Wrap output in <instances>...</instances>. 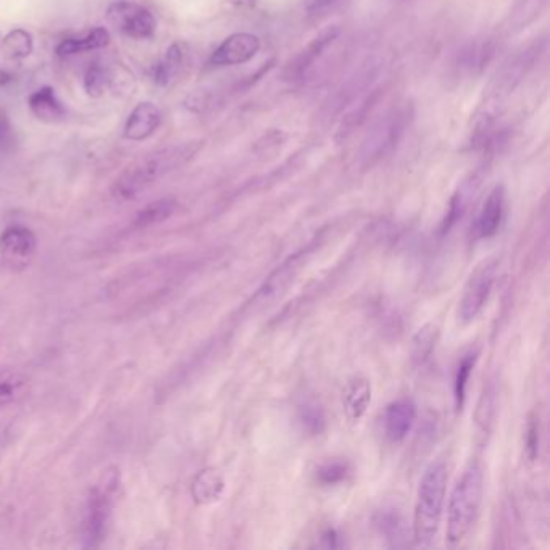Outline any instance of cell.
I'll return each mask as SVG.
<instances>
[{
  "instance_id": "cell-1",
  "label": "cell",
  "mask_w": 550,
  "mask_h": 550,
  "mask_svg": "<svg viewBox=\"0 0 550 550\" xmlns=\"http://www.w3.org/2000/svg\"><path fill=\"white\" fill-rule=\"evenodd\" d=\"M483 497V467L478 460L471 459L450 492L447 505V546L459 547L470 536L480 518Z\"/></svg>"
},
{
  "instance_id": "cell-2",
  "label": "cell",
  "mask_w": 550,
  "mask_h": 550,
  "mask_svg": "<svg viewBox=\"0 0 550 550\" xmlns=\"http://www.w3.org/2000/svg\"><path fill=\"white\" fill-rule=\"evenodd\" d=\"M200 147V141L184 142L178 146L163 147L146 155L118 178L113 186V196L120 200L138 197L142 191H146L167 173L189 162L199 152Z\"/></svg>"
},
{
  "instance_id": "cell-3",
  "label": "cell",
  "mask_w": 550,
  "mask_h": 550,
  "mask_svg": "<svg viewBox=\"0 0 550 550\" xmlns=\"http://www.w3.org/2000/svg\"><path fill=\"white\" fill-rule=\"evenodd\" d=\"M447 471L446 460L438 459L431 462L423 473L413 510V539L417 546H431L438 536L446 502Z\"/></svg>"
},
{
  "instance_id": "cell-4",
  "label": "cell",
  "mask_w": 550,
  "mask_h": 550,
  "mask_svg": "<svg viewBox=\"0 0 550 550\" xmlns=\"http://www.w3.org/2000/svg\"><path fill=\"white\" fill-rule=\"evenodd\" d=\"M410 120L412 107L409 105H399L384 112L363 138L359 150V160L363 167H373L394 150L405 130L409 128Z\"/></svg>"
},
{
  "instance_id": "cell-5",
  "label": "cell",
  "mask_w": 550,
  "mask_h": 550,
  "mask_svg": "<svg viewBox=\"0 0 550 550\" xmlns=\"http://www.w3.org/2000/svg\"><path fill=\"white\" fill-rule=\"evenodd\" d=\"M497 271H499L497 257L481 260L475 270L471 271L470 278H468L459 300V310H457L459 321L467 325L480 317L484 307L488 305L492 289L496 284Z\"/></svg>"
},
{
  "instance_id": "cell-6",
  "label": "cell",
  "mask_w": 550,
  "mask_h": 550,
  "mask_svg": "<svg viewBox=\"0 0 550 550\" xmlns=\"http://www.w3.org/2000/svg\"><path fill=\"white\" fill-rule=\"evenodd\" d=\"M107 20L115 30L134 39L152 38L157 30L154 15L142 5L120 0L110 5Z\"/></svg>"
},
{
  "instance_id": "cell-7",
  "label": "cell",
  "mask_w": 550,
  "mask_h": 550,
  "mask_svg": "<svg viewBox=\"0 0 550 550\" xmlns=\"http://www.w3.org/2000/svg\"><path fill=\"white\" fill-rule=\"evenodd\" d=\"M536 55H539V46L523 47L515 52V55L510 57L497 71L496 78L491 84V96L499 100L509 96L510 92L517 88L526 73L533 67Z\"/></svg>"
},
{
  "instance_id": "cell-8",
  "label": "cell",
  "mask_w": 550,
  "mask_h": 550,
  "mask_svg": "<svg viewBox=\"0 0 550 550\" xmlns=\"http://www.w3.org/2000/svg\"><path fill=\"white\" fill-rule=\"evenodd\" d=\"M262 41L259 36L252 33L231 34L221 42L218 49L210 57L209 65L212 67H233L241 63L249 62L259 54Z\"/></svg>"
},
{
  "instance_id": "cell-9",
  "label": "cell",
  "mask_w": 550,
  "mask_h": 550,
  "mask_svg": "<svg viewBox=\"0 0 550 550\" xmlns=\"http://www.w3.org/2000/svg\"><path fill=\"white\" fill-rule=\"evenodd\" d=\"M36 236L26 226H9L0 234V255L9 267H26L36 252Z\"/></svg>"
},
{
  "instance_id": "cell-10",
  "label": "cell",
  "mask_w": 550,
  "mask_h": 550,
  "mask_svg": "<svg viewBox=\"0 0 550 550\" xmlns=\"http://www.w3.org/2000/svg\"><path fill=\"white\" fill-rule=\"evenodd\" d=\"M110 510H112V499L107 489L96 488L89 496L84 513V539L86 546L97 547L104 541L109 523Z\"/></svg>"
},
{
  "instance_id": "cell-11",
  "label": "cell",
  "mask_w": 550,
  "mask_h": 550,
  "mask_svg": "<svg viewBox=\"0 0 550 550\" xmlns=\"http://www.w3.org/2000/svg\"><path fill=\"white\" fill-rule=\"evenodd\" d=\"M505 218V189L496 186L484 200L475 223H473V238L476 241H486L496 236Z\"/></svg>"
},
{
  "instance_id": "cell-12",
  "label": "cell",
  "mask_w": 550,
  "mask_h": 550,
  "mask_svg": "<svg viewBox=\"0 0 550 550\" xmlns=\"http://www.w3.org/2000/svg\"><path fill=\"white\" fill-rule=\"evenodd\" d=\"M312 254V247H307V249L299 250L296 254L289 257L283 265L276 268L270 276H268L267 281L262 284V288L257 292L255 300H271L275 297L281 296L283 291L288 289L289 284L294 281L297 273H299L300 268L304 265L307 257Z\"/></svg>"
},
{
  "instance_id": "cell-13",
  "label": "cell",
  "mask_w": 550,
  "mask_h": 550,
  "mask_svg": "<svg viewBox=\"0 0 550 550\" xmlns=\"http://www.w3.org/2000/svg\"><path fill=\"white\" fill-rule=\"evenodd\" d=\"M417 420V407L410 399H397L386 407L383 415L384 436L391 442H402Z\"/></svg>"
},
{
  "instance_id": "cell-14",
  "label": "cell",
  "mask_w": 550,
  "mask_h": 550,
  "mask_svg": "<svg viewBox=\"0 0 550 550\" xmlns=\"http://www.w3.org/2000/svg\"><path fill=\"white\" fill-rule=\"evenodd\" d=\"M373 526L380 536L396 547L404 544L409 531V521L405 518L404 509L397 502L381 505L373 515Z\"/></svg>"
},
{
  "instance_id": "cell-15",
  "label": "cell",
  "mask_w": 550,
  "mask_h": 550,
  "mask_svg": "<svg viewBox=\"0 0 550 550\" xmlns=\"http://www.w3.org/2000/svg\"><path fill=\"white\" fill-rule=\"evenodd\" d=\"M494 54H496V46L492 39H475V41L468 42L467 46L460 50L457 70L460 75L468 76V78L480 75L481 71L488 67Z\"/></svg>"
},
{
  "instance_id": "cell-16",
  "label": "cell",
  "mask_w": 550,
  "mask_h": 550,
  "mask_svg": "<svg viewBox=\"0 0 550 550\" xmlns=\"http://www.w3.org/2000/svg\"><path fill=\"white\" fill-rule=\"evenodd\" d=\"M162 123V113L150 102H142L126 120L125 138L130 141H144L157 131Z\"/></svg>"
},
{
  "instance_id": "cell-17",
  "label": "cell",
  "mask_w": 550,
  "mask_h": 550,
  "mask_svg": "<svg viewBox=\"0 0 550 550\" xmlns=\"http://www.w3.org/2000/svg\"><path fill=\"white\" fill-rule=\"evenodd\" d=\"M339 28L338 26H328L325 30L318 34L317 38H313L309 46L305 47L296 60L289 67V75L291 80H302L304 75H307V71L312 68L313 63L320 59V55L325 52L326 47L333 44L334 39L338 38Z\"/></svg>"
},
{
  "instance_id": "cell-18",
  "label": "cell",
  "mask_w": 550,
  "mask_h": 550,
  "mask_svg": "<svg viewBox=\"0 0 550 550\" xmlns=\"http://www.w3.org/2000/svg\"><path fill=\"white\" fill-rule=\"evenodd\" d=\"M380 70V63L368 60L367 63H363L359 71H355V75L349 78L346 84H342L333 97V105H330L334 112H341L342 109H346L347 105L355 100V97L359 96L360 92L370 86L371 81L375 80Z\"/></svg>"
},
{
  "instance_id": "cell-19",
  "label": "cell",
  "mask_w": 550,
  "mask_h": 550,
  "mask_svg": "<svg viewBox=\"0 0 550 550\" xmlns=\"http://www.w3.org/2000/svg\"><path fill=\"white\" fill-rule=\"evenodd\" d=\"M344 412L350 421H360L371 404V383L367 378H354L342 394Z\"/></svg>"
},
{
  "instance_id": "cell-20",
  "label": "cell",
  "mask_w": 550,
  "mask_h": 550,
  "mask_svg": "<svg viewBox=\"0 0 550 550\" xmlns=\"http://www.w3.org/2000/svg\"><path fill=\"white\" fill-rule=\"evenodd\" d=\"M30 389V380L21 371L0 368V409L18 404L28 397Z\"/></svg>"
},
{
  "instance_id": "cell-21",
  "label": "cell",
  "mask_w": 550,
  "mask_h": 550,
  "mask_svg": "<svg viewBox=\"0 0 550 550\" xmlns=\"http://www.w3.org/2000/svg\"><path fill=\"white\" fill-rule=\"evenodd\" d=\"M225 491V480L215 468L200 471L192 483V497L197 504H212Z\"/></svg>"
},
{
  "instance_id": "cell-22",
  "label": "cell",
  "mask_w": 550,
  "mask_h": 550,
  "mask_svg": "<svg viewBox=\"0 0 550 550\" xmlns=\"http://www.w3.org/2000/svg\"><path fill=\"white\" fill-rule=\"evenodd\" d=\"M30 109L39 120L46 123H57L65 118L62 102L57 99L52 88H42L34 92L30 97Z\"/></svg>"
},
{
  "instance_id": "cell-23",
  "label": "cell",
  "mask_w": 550,
  "mask_h": 550,
  "mask_svg": "<svg viewBox=\"0 0 550 550\" xmlns=\"http://www.w3.org/2000/svg\"><path fill=\"white\" fill-rule=\"evenodd\" d=\"M109 42V31L105 30V28H96V30H92L91 33L86 34L84 38L65 39L57 47V54H81V52H89V50L102 49V47L109 46Z\"/></svg>"
},
{
  "instance_id": "cell-24",
  "label": "cell",
  "mask_w": 550,
  "mask_h": 550,
  "mask_svg": "<svg viewBox=\"0 0 550 550\" xmlns=\"http://www.w3.org/2000/svg\"><path fill=\"white\" fill-rule=\"evenodd\" d=\"M297 421L300 428L309 436H318L326 428L325 410L315 399H304L297 405Z\"/></svg>"
},
{
  "instance_id": "cell-25",
  "label": "cell",
  "mask_w": 550,
  "mask_h": 550,
  "mask_svg": "<svg viewBox=\"0 0 550 550\" xmlns=\"http://www.w3.org/2000/svg\"><path fill=\"white\" fill-rule=\"evenodd\" d=\"M175 212V199L167 197V199L155 200V202H150L149 205H146L141 212H138L134 225L138 226V228H150V226L160 225V223L168 220Z\"/></svg>"
},
{
  "instance_id": "cell-26",
  "label": "cell",
  "mask_w": 550,
  "mask_h": 550,
  "mask_svg": "<svg viewBox=\"0 0 550 550\" xmlns=\"http://www.w3.org/2000/svg\"><path fill=\"white\" fill-rule=\"evenodd\" d=\"M31 52H33V36L28 31L18 28V30L10 31L2 39V54L5 59H26Z\"/></svg>"
},
{
  "instance_id": "cell-27",
  "label": "cell",
  "mask_w": 550,
  "mask_h": 550,
  "mask_svg": "<svg viewBox=\"0 0 550 550\" xmlns=\"http://www.w3.org/2000/svg\"><path fill=\"white\" fill-rule=\"evenodd\" d=\"M376 99H378V91L371 92L362 104L357 105L352 112L347 113V117H344V120L341 121V126H339L338 133H336V139L339 142L346 141L350 134L362 125L363 120L368 117V113L373 109Z\"/></svg>"
},
{
  "instance_id": "cell-28",
  "label": "cell",
  "mask_w": 550,
  "mask_h": 550,
  "mask_svg": "<svg viewBox=\"0 0 550 550\" xmlns=\"http://www.w3.org/2000/svg\"><path fill=\"white\" fill-rule=\"evenodd\" d=\"M439 330L438 326L425 325L412 341V360L417 365H423L426 360L430 359L433 354L436 342H438Z\"/></svg>"
},
{
  "instance_id": "cell-29",
  "label": "cell",
  "mask_w": 550,
  "mask_h": 550,
  "mask_svg": "<svg viewBox=\"0 0 550 550\" xmlns=\"http://www.w3.org/2000/svg\"><path fill=\"white\" fill-rule=\"evenodd\" d=\"M476 360H478V352H470V354L462 357L459 362V367L455 371L454 378V397L455 407L457 410H462L465 405V399H467L468 383H470V376L475 368Z\"/></svg>"
},
{
  "instance_id": "cell-30",
  "label": "cell",
  "mask_w": 550,
  "mask_h": 550,
  "mask_svg": "<svg viewBox=\"0 0 550 550\" xmlns=\"http://www.w3.org/2000/svg\"><path fill=\"white\" fill-rule=\"evenodd\" d=\"M181 63H183V49L180 44H173L167 50V54L160 60L154 68V80L159 84H168L176 73L180 71Z\"/></svg>"
},
{
  "instance_id": "cell-31",
  "label": "cell",
  "mask_w": 550,
  "mask_h": 550,
  "mask_svg": "<svg viewBox=\"0 0 550 550\" xmlns=\"http://www.w3.org/2000/svg\"><path fill=\"white\" fill-rule=\"evenodd\" d=\"M349 473V463L334 460V462L323 463V465L318 468L317 481L323 484V486H336V484H341L342 481H346Z\"/></svg>"
},
{
  "instance_id": "cell-32",
  "label": "cell",
  "mask_w": 550,
  "mask_h": 550,
  "mask_svg": "<svg viewBox=\"0 0 550 550\" xmlns=\"http://www.w3.org/2000/svg\"><path fill=\"white\" fill-rule=\"evenodd\" d=\"M109 83L110 78L107 68H104V65H100V63H92L88 73L84 76V89H86L89 96H102Z\"/></svg>"
},
{
  "instance_id": "cell-33",
  "label": "cell",
  "mask_w": 550,
  "mask_h": 550,
  "mask_svg": "<svg viewBox=\"0 0 550 550\" xmlns=\"http://www.w3.org/2000/svg\"><path fill=\"white\" fill-rule=\"evenodd\" d=\"M539 446H541V425L538 417H531L526 426L525 450L526 457L534 462L538 459Z\"/></svg>"
},
{
  "instance_id": "cell-34",
  "label": "cell",
  "mask_w": 550,
  "mask_h": 550,
  "mask_svg": "<svg viewBox=\"0 0 550 550\" xmlns=\"http://www.w3.org/2000/svg\"><path fill=\"white\" fill-rule=\"evenodd\" d=\"M349 0H305L304 10L309 17H323L330 12L339 9Z\"/></svg>"
},
{
  "instance_id": "cell-35",
  "label": "cell",
  "mask_w": 550,
  "mask_h": 550,
  "mask_svg": "<svg viewBox=\"0 0 550 550\" xmlns=\"http://www.w3.org/2000/svg\"><path fill=\"white\" fill-rule=\"evenodd\" d=\"M230 2L236 7H241V9H250V7H255L259 0H230Z\"/></svg>"
}]
</instances>
